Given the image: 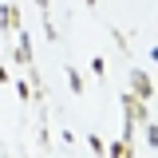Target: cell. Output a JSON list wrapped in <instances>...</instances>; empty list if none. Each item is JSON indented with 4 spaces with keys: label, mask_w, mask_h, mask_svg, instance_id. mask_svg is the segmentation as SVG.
I'll return each instance as SVG.
<instances>
[{
    "label": "cell",
    "mask_w": 158,
    "mask_h": 158,
    "mask_svg": "<svg viewBox=\"0 0 158 158\" xmlns=\"http://www.w3.org/2000/svg\"><path fill=\"white\" fill-rule=\"evenodd\" d=\"M0 28H4V36H16V32H20V8L0 4Z\"/></svg>",
    "instance_id": "6da1fadb"
},
{
    "label": "cell",
    "mask_w": 158,
    "mask_h": 158,
    "mask_svg": "<svg viewBox=\"0 0 158 158\" xmlns=\"http://www.w3.org/2000/svg\"><path fill=\"white\" fill-rule=\"evenodd\" d=\"M135 83H131V95L138 99V103H146V99H150V91H154V83H150V75H142V71H135Z\"/></svg>",
    "instance_id": "7a4b0ae2"
},
{
    "label": "cell",
    "mask_w": 158,
    "mask_h": 158,
    "mask_svg": "<svg viewBox=\"0 0 158 158\" xmlns=\"http://www.w3.org/2000/svg\"><path fill=\"white\" fill-rule=\"evenodd\" d=\"M32 59V48H28V36H20V48H16V63H28Z\"/></svg>",
    "instance_id": "3957f363"
},
{
    "label": "cell",
    "mask_w": 158,
    "mask_h": 158,
    "mask_svg": "<svg viewBox=\"0 0 158 158\" xmlns=\"http://www.w3.org/2000/svg\"><path fill=\"white\" fill-rule=\"evenodd\" d=\"M107 158H131V142H127V138H123V142H115Z\"/></svg>",
    "instance_id": "277c9868"
},
{
    "label": "cell",
    "mask_w": 158,
    "mask_h": 158,
    "mask_svg": "<svg viewBox=\"0 0 158 158\" xmlns=\"http://www.w3.org/2000/svg\"><path fill=\"white\" fill-rule=\"evenodd\" d=\"M67 79H71V91L79 95V91H83V79H79V71H75V67H67Z\"/></svg>",
    "instance_id": "5b68a950"
},
{
    "label": "cell",
    "mask_w": 158,
    "mask_h": 158,
    "mask_svg": "<svg viewBox=\"0 0 158 158\" xmlns=\"http://www.w3.org/2000/svg\"><path fill=\"white\" fill-rule=\"evenodd\" d=\"M146 146L158 150V127H154V123H146Z\"/></svg>",
    "instance_id": "8992f818"
},
{
    "label": "cell",
    "mask_w": 158,
    "mask_h": 158,
    "mask_svg": "<svg viewBox=\"0 0 158 158\" xmlns=\"http://www.w3.org/2000/svg\"><path fill=\"white\" fill-rule=\"evenodd\" d=\"M87 142H91V150H95V154H107V146H103V138H99V135H91Z\"/></svg>",
    "instance_id": "52a82bcc"
},
{
    "label": "cell",
    "mask_w": 158,
    "mask_h": 158,
    "mask_svg": "<svg viewBox=\"0 0 158 158\" xmlns=\"http://www.w3.org/2000/svg\"><path fill=\"white\" fill-rule=\"evenodd\" d=\"M0 83H8V71H4V67H0Z\"/></svg>",
    "instance_id": "ba28073f"
}]
</instances>
